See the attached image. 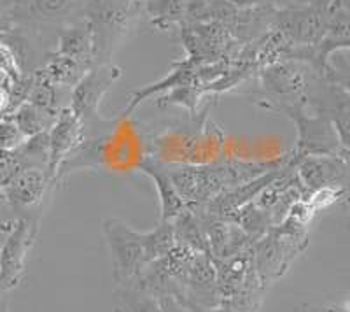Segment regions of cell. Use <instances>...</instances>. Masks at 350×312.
<instances>
[{
	"label": "cell",
	"instance_id": "cell-1",
	"mask_svg": "<svg viewBox=\"0 0 350 312\" xmlns=\"http://www.w3.org/2000/svg\"><path fill=\"white\" fill-rule=\"evenodd\" d=\"M142 16V0H84L83 18L92 28L95 65L111 62Z\"/></svg>",
	"mask_w": 350,
	"mask_h": 312
},
{
	"label": "cell",
	"instance_id": "cell-2",
	"mask_svg": "<svg viewBox=\"0 0 350 312\" xmlns=\"http://www.w3.org/2000/svg\"><path fill=\"white\" fill-rule=\"evenodd\" d=\"M259 167L254 165H217V167H183L167 168L179 188L184 202L189 209L205 205L221 193L228 192L233 186L256 179L252 170Z\"/></svg>",
	"mask_w": 350,
	"mask_h": 312
},
{
	"label": "cell",
	"instance_id": "cell-3",
	"mask_svg": "<svg viewBox=\"0 0 350 312\" xmlns=\"http://www.w3.org/2000/svg\"><path fill=\"white\" fill-rule=\"evenodd\" d=\"M303 226L305 223L289 216L286 224L275 226L252 246V261L262 285L268 286L282 277L291 261L305 249L306 233Z\"/></svg>",
	"mask_w": 350,
	"mask_h": 312
},
{
	"label": "cell",
	"instance_id": "cell-4",
	"mask_svg": "<svg viewBox=\"0 0 350 312\" xmlns=\"http://www.w3.org/2000/svg\"><path fill=\"white\" fill-rule=\"evenodd\" d=\"M275 111L282 112L296 127V144L289 161L305 156H340L347 153L331 121L321 114L306 111V104L280 105Z\"/></svg>",
	"mask_w": 350,
	"mask_h": 312
},
{
	"label": "cell",
	"instance_id": "cell-5",
	"mask_svg": "<svg viewBox=\"0 0 350 312\" xmlns=\"http://www.w3.org/2000/svg\"><path fill=\"white\" fill-rule=\"evenodd\" d=\"M53 179L46 168L25 167L5 170L4 196L14 220L39 223Z\"/></svg>",
	"mask_w": 350,
	"mask_h": 312
},
{
	"label": "cell",
	"instance_id": "cell-6",
	"mask_svg": "<svg viewBox=\"0 0 350 312\" xmlns=\"http://www.w3.org/2000/svg\"><path fill=\"white\" fill-rule=\"evenodd\" d=\"M102 232L111 255L116 286L135 285L144 268L148 267L140 232L116 218L102 223Z\"/></svg>",
	"mask_w": 350,
	"mask_h": 312
},
{
	"label": "cell",
	"instance_id": "cell-7",
	"mask_svg": "<svg viewBox=\"0 0 350 312\" xmlns=\"http://www.w3.org/2000/svg\"><path fill=\"white\" fill-rule=\"evenodd\" d=\"M331 5V0H312L299 8L275 11L271 28L293 48H315L326 36Z\"/></svg>",
	"mask_w": 350,
	"mask_h": 312
},
{
	"label": "cell",
	"instance_id": "cell-8",
	"mask_svg": "<svg viewBox=\"0 0 350 312\" xmlns=\"http://www.w3.org/2000/svg\"><path fill=\"white\" fill-rule=\"evenodd\" d=\"M315 70L298 60H277L259 70V86L270 102V109L280 105L306 104V92Z\"/></svg>",
	"mask_w": 350,
	"mask_h": 312
},
{
	"label": "cell",
	"instance_id": "cell-9",
	"mask_svg": "<svg viewBox=\"0 0 350 312\" xmlns=\"http://www.w3.org/2000/svg\"><path fill=\"white\" fill-rule=\"evenodd\" d=\"M84 0H11L8 12L16 27L40 34L83 20Z\"/></svg>",
	"mask_w": 350,
	"mask_h": 312
},
{
	"label": "cell",
	"instance_id": "cell-10",
	"mask_svg": "<svg viewBox=\"0 0 350 312\" xmlns=\"http://www.w3.org/2000/svg\"><path fill=\"white\" fill-rule=\"evenodd\" d=\"M123 77V68L120 65L107 62V64L93 65L79 79V83L70 90V102L68 107L83 120L86 130L90 125L100 121L98 109L104 96L118 81Z\"/></svg>",
	"mask_w": 350,
	"mask_h": 312
},
{
	"label": "cell",
	"instance_id": "cell-11",
	"mask_svg": "<svg viewBox=\"0 0 350 312\" xmlns=\"http://www.w3.org/2000/svg\"><path fill=\"white\" fill-rule=\"evenodd\" d=\"M37 232L39 223L30 220H16L12 223L0 248V291L9 293L21 283Z\"/></svg>",
	"mask_w": 350,
	"mask_h": 312
},
{
	"label": "cell",
	"instance_id": "cell-12",
	"mask_svg": "<svg viewBox=\"0 0 350 312\" xmlns=\"http://www.w3.org/2000/svg\"><path fill=\"white\" fill-rule=\"evenodd\" d=\"M306 107L327 118L340 137L343 149L350 153V95L315 74L306 92Z\"/></svg>",
	"mask_w": 350,
	"mask_h": 312
},
{
	"label": "cell",
	"instance_id": "cell-13",
	"mask_svg": "<svg viewBox=\"0 0 350 312\" xmlns=\"http://www.w3.org/2000/svg\"><path fill=\"white\" fill-rule=\"evenodd\" d=\"M84 135H86V127H84L83 120L70 107H65L56 116L55 123L48 132V172L53 183H56V176L60 172L62 165L68 160V156H72L81 148V144L84 142Z\"/></svg>",
	"mask_w": 350,
	"mask_h": 312
},
{
	"label": "cell",
	"instance_id": "cell-14",
	"mask_svg": "<svg viewBox=\"0 0 350 312\" xmlns=\"http://www.w3.org/2000/svg\"><path fill=\"white\" fill-rule=\"evenodd\" d=\"M140 172H144L149 179L154 183L156 193L159 198V220L161 221H175L180 214L187 211V204L184 202L183 195H180L179 188L175 186L174 179L168 174L167 167L158 164L152 158H146L139 164Z\"/></svg>",
	"mask_w": 350,
	"mask_h": 312
},
{
	"label": "cell",
	"instance_id": "cell-15",
	"mask_svg": "<svg viewBox=\"0 0 350 312\" xmlns=\"http://www.w3.org/2000/svg\"><path fill=\"white\" fill-rule=\"evenodd\" d=\"M55 51L86 68H92L95 65L92 28L84 18L62 28L58 32V42H56Z\"/></svg>",
	"mask_w": 350,
	"mask_h": 312
},
{
	"label": "cell",
	"instance_id": "cell-16",
	"mask_svg": "<svg viewBox=\"0 0 350 312\" xmlns=\"http://www.w3.org/2000/svg\"><path fill=\"white\" fill-rule=\"evenodd\" d=\"M88 70L90 68L83 67V65L70 60L67 56H62L56 51H51L46 55L42 65L37 68L36 74L42 77V79L49 81L51 84H55V86L72 90Z\"/></svg>",
	"mask_w": 350,
	"mask_h": 312
},
{
	"label": "cell",
	"instance_id": "cell-17",
	"mask_svg": "<svg viewBox=\"0 0 350 312\" xmlns=\"http://www.w3.org/2000/svg\"><path fill=\"white\" fill-rule=\"evenodd\" d=\"M187 0H142V14L161 32H172L186 21Z\"/></svg>",
	"mask_w": 350,
	"mask_h": 312
},
{
	"label": "cell",
	"instance_id": "cell-18",
	"mask_svg": "<svg viewBox=\"0 0 350 312\" xmlns=\"http://www.w3.org/2000/svg\"><path fill=\"white\" fill-rule=\"evenodd\" d=\"M112 300L116 312H163L159 298L137 285L116 286Z\"/></svg>",
	"mask_w": 350,
	"mask_h": 312
},
{
	"label": "cell",
	"instance_id": "cell-19",
	"mask_svg": "<svg viewBox=\"0 0 350 312\" xmlns=\"http://www.w3.org/2000/svg\"><path fill=\"white\" fill-rule=\"evenodd\" d=\"M140 237H142V246L148 265L159 260V258L167 257L168 252L177 246L174 223H170V221L159 220V223L152 230L140 232Z\"/></svg>",
	"mask_w": 350,
	"mask_h": 312
},
{
	"label": "cell",
	"instance_id": "cell-20",
	"mask_svg": "<svg viewBox=\"0 0 350 312\" xmlns=\"http://www.w3.org/2000/svg\"><path fill=\"white\" fill-rule=\"evenodd\" d=\"M65 92H70V90L55 86V84H51L49 81L42 79V77L36 74V81H33V86L30 90L27 102H30L36 107H39L40 111L48 112L53 118H56L65 107H68V105L62 102Z\"/></svg>",
	"mask_w": 350,
	"mask_h": 312
},
{
	"label": "cell",
	"instance_id": "cell-21",
	"mask_svg": "<svg viewBox=\"0 0 350 312\" xmlns=\"http://www.w3.org/2000/svg\"><path fill=\"white\" fill-rule=\"evenodd\" d=\"M8 116H11L12 120L16 121V125L20 127V130L25 133L27 139L28 137H33V135H39V133L48 132L56 120V118H53L51 114L40 111L39 107H36V105L30 104V102L21 104L16 111L8 114Z\"/></svg>",
	"mask_w": 350,
	"mask_h": 312
},
{
	"label": "cell",
	"instance_id": "cell-22",
	"mask_svg": "<svg viewBox=\"0 0 350 312\" xmlns=\"http://www.w3.org/2000/svg\"><path fill=\"white\" fill-rule=\"evenodd\" d=\"M323 77L329 83L336 84L338 88H342L343 92L350 95V62L340 56L338 53H333L329 56L326 73L323 74Z\"/></svg>",
	"mask_w": 350,
	"mask_h": 312
},
{
	"label": "cell",
	"instance_id": "cell-23",
	"mask_svg": "<svg viewBox=\"0 0 350 312\" xmlns=\"http://www.w3.org/2000/svg\"><path fill=\"white\" fill-rule=\"evenodd\" d=\"M27 137L11 116L0 118V153L16 151Z\"/></svg>",
	"mask_w": 350,
	"mask_h": 312
},
{
	"label": "cell",
	"instance_id": "cell-24",
	"mask_svg": "<svg viewBox=\"0 0 350 312\" xmlns=\"http://www.w3.org/2000/svg\"><path fill=\"white\" fill-rule=\"evenodd\" d=\"M0 74H2L5 83L9 84L16 83V81H20L21 77L25 76L16 55H14L12 49L9 48L8 44H4L2 40H0Z\"/></svg>",
	"mask_w": 350,
	"mask_h": 312
},
{
	"label": "cell",
	"instance_id": "cell-25",
	"mask_svg": "<svg viewBox=\"0 0 350 312\" xmlns=\"http://www.w3.org/2000/svg\"><path fill=\"white\" fill-rule=\"evenodd\" d=\"M296 312H350V293L338 298H331L323 304H305L298 307Z\"/></svg>",
	"mask_w": 350,
	"mask_h": 312
},
{
	"label": "cell",
	"instance_id": "cell-26",
	"mask_svg": "<svg viewBox=\"0 0 350 312\" xmlns=\"http://www.w3.org/2000/svg\"><path fill=\"white\" fill-rule=\"evenodd\" d=\"M4 179H5V170L4 172H0V224H12L16 220H14L12 212L9 211L8 207V202H5Z\"/></svg>",
	"mask_w": 350,
	"mask_h": 312
},
{
	"label": "cell",
	"instance_id": "cell-27",
	"mask_svg": "<svg viewBox=\"0 0 350 312\" xmlns=\"http://www.w3.org/2000/svg\"><path fill=\"white\" fill-rule=\"evenodd\" d=\"M159 305H161V311L163 312H200L196 309L179 302L174 296H161L159 298Z\"/></svg>",
	"mask_w": 350,
	"mask_h": 312
},
{
	"label": "cell",
	"instance_id": "cell-28",
	"mask_svg": "<svg viewBox=\"0 0 350 312\" xmlns=\"http://www.w3.org/2000/svg\"><path fill=\"white\" fill-rule=\"evenodd\" d=\"M11 112V93H9V86L4 79L0 83V118L8 116Z\"/></svg>",
	"mask_w": 350,
	"mask_h": 312
},
{
	"label": "cell",
	"instance_id": "cell-29",
	"mask_svg": "<svg viewBox=\"0 0 350 312\" xmlns=\"http://www.w3.org/2000/svg\"><path fill=\"white\" fill-rule=\"evenodd\" d=\"M262 2L270 5V8H273L275 11H282V9L299 8V5L308 4L312 0H262Z\"/></svg>",
	"mask_w": 350,
	"mask_h": 312
},
{
	"label": "cell",
	"instance_id": "cell-30",
	"mask_svg": "<svg viewBox=\"0 0 350 312\" xmlns=\"http://www.w3.org/2000/svg\"><path fill=\"white\" fill-rule=\"evenodd\" d=\"M9 167H11V161H9V155H8V153H0V172L9 170Z\"/></svg>",
	"mask_w": 350,
	"mask_h": 312
},
{
	"label": "cell",
	"instance_id": "cell-31",
	"mask_svg": "<svg viewBox=\"0 0 350 312\" xmlns=\"http://www.w3.org/2000/svg\"><path fill=\"white\" fill-rule=\"evenodd\" d=\"M200 312H239V311L228 307V305H217V307H212V309H203V311Z\"/></svg>",
	"mask_w": 350,
	"mask_h": 312
},
{
	"label": "cell",
	"instance_id": "cell-32",
	"mask_svg": "<svg viewBox=\"0 0 350 312\" xmlns=\"http://www.w3.org/2000/svg\"><path fill=\"white\" fill-rule=\"evenodd\" d=\"M12 224H0V248H2V242H4L5 235H8V232L11 230Z\"/></svg>",
	"mask_w": 350,
	"mask_h": 312
},
{
	"label": "cell",
	"instance_id": "cell-33",
	"mask_svg": "<svg viewBox=\"0 0 350 312\" xmlns=\"http://www.w3.org/2000/svg\"><path fill=\"white\" fill-rule=\"evenodd\" d=\"M334 5H338V8H343L347 9V11H350V0H331Z\"/></svg>",
	"mask_w": 350,
	"mask_h": 312
},
{
	"label": "cell",
	"instance_id": "cell-34",
	"mask_svg": "<svg viewBox=\"0 0 350 312\" xmlns=\"http://www.w3.org/2000/svg\"><path fill=\"white\" fill-rule=\"evenodd\" d=\"M8 304V298H5V291H0V309Z\"/></svg>",
	"mask_w": 350,
	"mask_h": 312
},
{
	"label": "cell",
	"instance_id": "cell-35",
	"mask_svg": "<svg viewBox=\"0 0 350 312\" xmlns=\"http://www.w3.org/2000/svg\"><path fill=\"white\" fill-rule=\"evenodd\" d=\"M11 4V0H0V8H8Z\"/></svg>",
	"mask_w": 350,
	"mask_h": 312
},
{
	"label": "cell",
	"instance_id": "cell-36",
	"mask_svg": "<svg viewBox=\"0 0 350 312\" xmlns=\"http://www.w3.org/2000/svg\"><path fill=\"white\" fill-rule=\"evenodd\" d=\"M345 158L347 161H349V168H350V153H345Z\"/></svg>",
	"mask_w": 350,
	"mask_h": 312
},
{
	"label": "cell",
	"instance_id": "cell-37",
	"mask_svg": "<svg viewBox=\"0 0 350 312\" xmlns=\"http://www.w3.org/2000/svg\"><path fill=\"white\" fill-rule=\"evenodd\" d=\"M0 312H9V311H8V304H5V305H4V307L0 309Z\"/></svg>",
	"mask_w": 350,
	"mask_h": 312
},
{
	"label": "cell",
	"instance_id": "cell-38",
	"mask_svg": "<svg viewBox=\"0 0 350 312\" xmlns=\"http://www.w3.org/2000/svg\"><path fill=\"white\" fill-rule=\"evenodd\" d=\"M345 49H350V42H349V44H347V46H345Z\"/></svg>",
	"mask_w": 350,
	"mask_h": 312
}]
</instances>
